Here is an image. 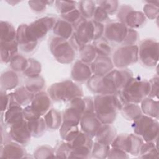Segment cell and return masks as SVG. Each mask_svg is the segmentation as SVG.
<instances>
[{"instance_id":"1","label":"cell","mask_w":159,"mask_h":159,"mask_svg":"<svg viewBox=\"0 0 159 159\" xmlns=\"http://www.w3.org/2000/svg\"><path fill=\"white\" fill-rule=\"evenodd\" d=\"M133 77L128 69L112 70L104 76L93 75L87 81L88 89L97 94H117Z\"/></svg>"},{"instance_id":"2","label":"cell","mask_w":159,"mask_h":159,"mask_svg":"<svg viewBox=\"0 0 159 159\" xmlns=\"http://www.w3.org/2000/svg\"><path fill=\"white\" fill-rule=\"evenodd\" d=\"M94 109L102 124H111L115 120L117 113L120 111L124 102L119 93L98 94L94 99Z\"/></svg>"},{"instance_id":"3","label":"cell","mask_w":159,"mask_h":159,"mask_svg":"<svg viewBox=\"0 0 159 159\" xmlns=\"http://www.w3.org/2000/svg\"><path fill=\"white\" fill-rule=\"evenodd\" d=\"M75 27V30L70 40L73 47L78 50L82 46L101 38L104 34L103 24L94 20L83 18Z\"/></svg>"},{"instance_id":"4","label":"cell","mask_w":159,"mask_h":159,"mask_svg":"<svg viewBox=\"0 0 159 159\" xmlns=\"http://www.w3.org/2000/svg\"><path fill=\"white\" fill-rule=\"evenodd\" d=\"M149 81L139 77H132L119 91V94L125 103L139 104L148 96Z\"/></svg>"},{"instance_id":"5","label":"cell","mask_w":159,"mask_h":159,"mask_svg":"<svg viewBox=\"0 0 159 159\" xmlns=\"http://www.w3.org/2000/svg\"><path fill=\"white\" fill-rule=\"evenodd\" d=\"M51 99L58 102H68L76 97L83 96L81 87L71 80H65L52 84L47 90Z\"/></svg>"},{"instance_id":"6","label":"cell","mask_w":159,"mask_h":159,"mask_svg":"<svg viewBox=\"0 0 159 159\" xmlns=\"http://www.w3.org/2000/svg\"><path fill=\"white\" fill-rule=\"evenodd\" d=\"M132 127L135 134L144 141L155 142L157 140L159 130L157 119L142 114L133 121Z\"/></svg>"},{"instance_id":"7","label":"cell","mask_w":159,"mask_h":159,"mask_svg":"<svg viewBox=\"0 0 159 159\" xmlns=\"http://www.w3.org/2000/svg\"><path fill=\"white\" fill-rule=\"evenodd\" d=\"M49 47L52 54L60 63H70L75 58V48L67 40L54 36L50 39Z\"/></svg>"},{"instance_id":"8","label":"cell","mask_w":159,"mask_h":159,"mask_svg":"<svg viewBox=\"0 0 159 159\" xmlns=\"http://www.w3.org/2000/svg\"><path fill=\"white\" fill-rule=\"evenodd\" d=\"M139 60V47L136 45H122L117 48L112 55L114 66L119 69L135 63Z\"/></svg>"},{"instance_id":"9","label":"cell","mask_w":159,"mask_h":159,"mask_svg":"<svg viewBox=\"0 0 159 159\" xmlns=\"http://www.w3.org/2000/svg\"><path fill=\"white\" fill-rule=\"evenodd\" d=\"M143 140L136 134H121L117 135L112 142V148H118L132 155H139Z\"/></svg>"},{"instance_id":"10","label":"cell","mask_w":159,"mask_h":159,"mask_svg":"<svg viewBox=\"0 0 159 159\" xmlns=\"http://www.w3.org/2000/svg\"><path fill=\"white\" fill-rule=\"evenodd\" d=\"M55 18L46 16L40 18L27 27V34L29 39L33 42H38V40L45 37L49 30L53 29L55 22Z\"/></svg>"},{"instance_id":"11","label":"cell","mask_w":159,"mask_h":159,"mask_svg":"<svg viewBox=\"0 0 159 159\" xmlns=\"http://www.w3.org/2000/svg\"><path fill=\"white\" fill-rule=\"evenodd\" d=\"M139 59L143 65L153 67L158 61V43L153 39L143 40L139 47Z\"/></svg>"},{"instance_id":"12","label":"cell","mask_w":159,"mask_h":159,"mask_svg":"<svg viewBox=\"0 0 159 159\" xmlns=\"http://www.w3.org/2000/svg\"><path fill=\"white\" fill-rule=\"evenodd\" d=\"M117 18L119 22L124 23L130 29L142 26L146 20V17L143 12L135 11L129 5H122L119 8Z\"/></svg>"},{"instance_id":"13","label":"cell","mask_w":159,"mask_h":159,"mask_svg":"<svg viewBox=\"0 0 159 159\" xmlns=\"http://www.w3.org/2000/svg\"><path fill=\"white\" fill-rule=\"evenodd\" d=\"M50 99L48 93L40 91L34 94L30 105L26 106L27 109L34 119L40 117L50 110Z\"/></svg>"},{"instance_id":"14","label":"cell","mask_w":159,"mask_h":159,"mask_svg":"<svg viewBox=\"0 0 159 159\" xmlns=\"http://www.w3.org/2000/svg\"><path fill=\"white\" fill-rule=\"evenodd\" d=\"M129 28L121 22L108 23L104 27V34L105 39L117 43H122L125 39Z\"/></svg>"},{"instance_id":"15","label":"cell","mask_w":159,"mask_h":159,"mask_svg":"<svg viewBox=\"0 0 159 159\" xmlns=\"http://www.w3.org/2000/svg\"><path fill=\"white\" fill-rule=\"evenodd\" d=\"M9 136L12 140L21 145L28 143L32 135L28 127L27 121L24 119L11 125Z\"/></svg>"},{"instance_id":"16","label":"cell","mask_w":159,"mask_h":159,"mask_svg":"<svg viewBox=\"0 0 159 159\" xmlns=\"http://www.w3.org/2000/svg\"><path fill=\"white\" fill-rule=\"evenodd\" d=\"M9 104L7 109L2 115V120L6 125H12L23 119V109L22 106L19 105L14 99L12 93L9 94Z\"/></svg>"},{"instance_id":"17","label":"cell","mask_w":159,"mask_h":159,"mask_svg":"<svg viewBox=\"0 0 159 159\" xmlns=\"http://www.w3.org/2000/svg\"><path fill=\"white\" fill-rule=\"evenodd\" d=\"M80 125L81 131L93 138L96 136L102 125V124L95 112H93L83 114L81 119Z\"/></svg>"},{"instance_id":"18","label":"cell","mask_w":159,"mask_h":159,"mask_svg":"<svg viewBox=\"0 0 159 159\" xmlns=\"http://www.w3.org/2000/svg\"><path fill=\"white\" fill-rule=\"evenodd\" d=\"M71 78L73 81L78 83L88 81L93 75L91 65L81 60H77L71 69Z\"/></svg>"},{"instance_id":"19","label":"cell","mask_w":159,"mask_h":159,"mask_svg":"<svg viewBox=\"0 0 159 159\" xmlns=\"http://www.w3.org/2000/svg\"><path fill=\"white\" fill-rule=\"evenodd\" d=\"M90 65L93 74L101 76L107 74L114 68L112 60L109 56L98 55Z\"/></svg>"},{"instance_id":"20","label":"cell","mask_w":159,"mask_h":159,"mask_svg":"<svg viewBox=\"0 0 159 159\" xmlns=\"http://www.w3.org/2000/svg\"><path fill=\"white\" fill-rule=\"evenodd\" d=\"M0 157L6 158H23L25 157L26 152L22 145L15 142H9L1 145Z\"/></svg>"},{"instance_id":"21","label":"cell","mask_w":159,"mask_h":159,"mask_svg":"<svg viewBox=\"0 0 159 159\" xmlns=\"http://www.w3.org/2000/svg\"><path fill=\"white\" fill-rule=\"evenodd\" d=\"M27 24H24L19 25L16 30V40L20 49L24 52H30L35 48L38 42H33L29 39L27 34Z\"/></svg>"},{"instance_id":"22","label":"cell","mask_w":159,"mask_h":159,"mask_svg":"<svg viewBox=\"0 0 159 159\" xmlns=\"http://www.w3.org/2000/svg\"><path fill=\"white\" fill-rule=\"evenodd\" d=\"M19 45L17 40L6 42H0V53L1 60L2 63H8L18 55Z\"/></svg>"},{"instance_id":"23","label":"cell","mask_w":159,"mask_h":159,"mask_svg":"<svg viewBox=\"0 0 159 159\" xmlns=\"http://www.w3.org/2000/svg\"><path fill=\"white\" fill-rule=\"evenodd\" d=\"M116 134V130L111 124H102L94 137L96 142L110 145L117 136Z\"/></svg>"},{"instance_id":"24","label":"cell","mask_w":159,"mask_h":159,"mask_svg":"<svg viewBox=\"0 0 159 159\" xmlns=\"http://www.w3.org/2000/svg\"><path fill=\"white\" fill-rule=\"evenodd\" d=\"M55 36L68 40L74 33L73 25L63 19L57 20L53 28Z\"/></svg>"},{"instance_id":"25","label":"cell","mask_w":159,"mask_h":159,"mask_svg":"<svg viewBox=\"0 0 159 159\" xmlns=\"http://www.w3.org/2000/svg\"><path fill=\"white\" fill-rule=\"evenodd\" d=\"M141 110L144 115L150 117L158 119V101L147 97L141 101Z\"/></svg>"},{"instance_id":"26","label":"cell","mask_w":159,"mask_h":159,"mask_svg":"<svg viewBox=\"0 0 159 159\" xmlns=\"http://www.w3.org/2000/svg\"><path fill=\"white\" fill-rule=\"evenodd\" d=\"M0 84L1 89L6 91L15 88L19 84V78L15 71L8 70L1 75Z\"/></svg>"},{"instance_id":"27","label":"cell","mask_w":159,"mask_h":159,"mask_svg":"<svg viewBox=\"0 0 159 159\" xmlns=\"http://www.w3.org/2000/svg\"><path fill=\"white\" fill-rule=\"evenodd\" d=\"M47 128L51 130H57L59 129L62 124V117L59 111L56 109H50L44 116Z\"/></svg>"},{"instance_id":"28","label":"cell","mask_w":159,"mask_h":159,"mask_svg":"<svg viewBox=\"0 0 159 159\" xmlns=\"http://www.w3.org/2000/svg\"><path fill=\"white\" fill-rule=\"evenodd\" d=\"M68 143L71 148H89L92 150L93 145L92 137L82 131H80L75 137Z\"/></svg>"},{"instance_id":"29","label":"cell","mask_w":159,"mask_h":159,"mask_svg":"<svg viewBox=\"0 0 159 159\" xmlns=\"http://www.w3.org/2000/svg\"><path fill=\"white\" fill-rule=\"evenodd\" d=\"M14 101L20 106H28L30 104L34 94L30 92L25 86H20L15 89L12 93Z\"/></svg>"},{"instance_id":"30","label":"cell","mask_w":159,"mask_h":159,"mask_svg":"<svg viewBox=\"0 0 159 159\" xmlns=\"http://www.w3.org/2000/svg\"><path fill=\"white\" fill-rule=\"evenodd\" d=\"M17 30L14 26L7 21L0 22V42H11L16 40Z\"/></svg>"},{"instance_id":"31","label":"cell","mask_w":159,"mask_h":159,"mask_svg":"<svg viewBox=\"0 0 159 159\" xmlns=\"http://www.w3.org/2000/svg\"><path fill=\"white\" fill-rule=\"evenodd\" d=\"M78 125L63 122L60 127V134L61 139L67 142H70L79 133Z\"/></svg>"},{"instance_id":"32","label":"cell","mask_w":159,"mask_h":159,"mask_svg":"<svg viewBox=\"0 0 159 159\" xmlns=\"http://www.w3.org/2000/svg\"><path fill=\"white\" fill-rule=\"evenodd\" d=\"M120 111L124 118L128 120L134 121L142 115V111L138 104L125 103Z\"/></svg>"},{"instance_id":"33","label":"cell","mask_w":159,"mask_h":159,"mask_svg":"<svg viewBox=\"0 0 159 159\" xmlns=\"http://www.w3.org/2000/svg\"><path fill=\"white\" fill-rule=\"evenodd\" d=\"M27 124L32 137H35L41 136L47 128L45 120L42 117L27 121Z\"/></svg>"},{"instance_id":"34","label":"cell","mask_w":159,"mask_h":159,"mask_svg":"<svg viewBox=\"0 0 159 159\" xmlns=\"http://www.w3.org/2000/svg\"><path fill=\"white\" fill-rule=\"evenodd\" d=\"M79 55L80 60L88 64H91L97 57L95 48L94 45L91 43L83 45L80 48Z\"/></svg>"},{"instance_id":"35","label":"cell","mask_w":159,"mask_h":159,"mask_svg":"<svg viewBox=\"0 0 159 159\" xmlns=\"http://www.w3.org/2000/svg\"><path fill=\"white\" fill-rule=\"evenodd\" d=\"M139 155L141 158H158V152L155 143L145 142L141 146Z\"/></svg>"},{"instance_id":"36","label":"cell","mask_w":159,"mask_h":159,"mask_svg":"<svg viewBox=\"0 0 159 159\" xmlns=\"http://www.w3.org/2000/svg\"><path fill=\"white\" fill-rule=\"evenodd\" d=\"M96 2L93 1H81L79 2V10L82 17L88 19L93 17L96 9Z\"/></svg>"},{"instance_id":"37","label":"cell","mask_w":159,"mask_h":159,"mask_svg":"<svg viewBox=\"0 0 159 159\" xmlns=\"http://www.w3.org/2000/svg\"><path fill=\"white\" fill-rule=\"evenodd\" d=\"M45 85V81L40 75L34 78H28L25 88L32 94H35L41 91Z\"/></svg>"},{"instance_id":"38","label":"cell","mask_w":159,"mask_h":159,"mask_svg":"<svg viewBox=\"0 0 159 159\" xmlns=\"http://www.w3.org/2000/svg\"><path fill=\"white\" fill-rule=\"evenodd\" d=\"M41 71L42 66L40 63L34 58H29L27 66L23 73L28 78H34L39 76Z\"/></svg>"},{"instance_id":"39","label":"cell","mask_w":159,"mask_h":159,"mask_svg":"<svg viewBox=\"0 0 159 159\" xmlns=\"http://www.w3.org/2000/svg\"><path fill=\"white\" fill-rule=\"evenodd\" d=\"M95 48L97 54L101 56H109L111 53L112 48L110 46L108 40L105 38H99L95 41L93 44Z\"/></svg>"},{"instance_id":"40","label":"cell","mask_w":159,"mask_h":159,"mask_svg":"<svg viewBox=\"0 0 159 159\" xmlns=\"http://www.w3.org/2000/svg\"><path fill=\"white\" fill-rule=\"evenodd\" d=\"M110 148V145L101 143L96 141L94 143H93L91 155L93 157L96 158H107Z\"/></svg>"},{"instance_id":"41","label":"cell","mask_w":159,"mask_h":159,"mask_svg":"<svg viewBox=\"0 0 159 159\" xmlns=\"http://www.w3.org/2000/svg\"><path fill=\"white\" fill-rule=\"evenodd\" d=\"M146 4L143 7V14L145 17H147L150 19H154L158 17L159 13L158 1L150 2L147 1Z\"/></svg>"},{"instance_id":"42","label":"cell","mask_w":159,"mask_h":159,"mask_svg":"<svg viewBox=\"0 0 159 159\" xmlns=\"http://www.w3.org/2000/svg\"><path fill=\"white\" fill-rule=\"evenodd\" d=\"M10 67L14 71H24L28 64V59H26L23 56L16 55L9 63Z\"/></svg>"},{"instance_id":"43","label":"cell","mask_w":159,"mask_h":159,"mask_svg":"<svg viewBox=\"0 0 159 159\" xmlns=\"http://www.w3.org/2000/svg\"><path fill=\"white\" fill-rule=\"evenodd\" d=\"M56 9L60 15L66 14L76 7V1H55Z\"/></svg>"},{"instance_id":"44","label":"cell","mask_w":159,"mask_h":159,"mask_svg":"<svg viewBox=\"0 0 159 159\" xmlns=\"http://www.w3.org/2000/svg\"><path fill=\"white\" fill-rule=\"evenodd\" d=\"M61 17L63 20L70 23L73 26H75L83 18L78 8L61 15Z\"/></svg>"},{"instance_id":"45","label":"cell","mask_w":159,"mask_h":159,"mask_svg":"<svg viewBox=\"0 0 159 159\" xmlns=\"http://www.w3.org/2000/svg\"><path fill=\"white\" fill-rule=\"evenodd\" d=\"M34 157L36 158H46L55 157L53 149L48 145L39 147L34 152Z\"/></svg>"},{"instance_id":"46","label":"cell","mask_w":159,"mask_h":159,"mask_svg":"<svg viewBox=\"0 0 159 159\" xmlns=\"http://www.w3.org/2000/svg\"><path fill=\"white\" fill-rule=\"evenodd\" d=\"M96 3H98V6L104 9L109 15L114 14L119 8V2L117 1H99Z\"/></svg>"},{"instance_id":"47","label":"cell","mask_w":159,"mask_h":159,"mask_svg":"<svg viewBox=\"0 0 159 159\" xmlns=\"http://www.w3.org/2000/svg\"><path fill=\"white\" fill-rule=\"evenodd\" d=\"M71 151V147L70 144L67 142H61L56 151H55V155L57 157L60 158H68L69 155Z\"/></svg>"},{"instance_id":"48","label":"cell","mask_w":159,"mask_h":159,"mask_svg":"<svg viewBox=\"0 0 159 159\" xmlns=\"http://www.w3.org/2000/svg\"><path fill=\"white\" fill-rule=\"evenodd\" d=\"M139 35L138 32L134 29L129 28L127 34L121 43L122 45H135L136 42L138 41Z\"/></svg>"},{"instance_id":"49","label":"cell","mask_w":159,"mask_h":159,"mask_svg":"<svg viewBox=\"0 0 159 159\" xmlns=\"http://www.w3.org/2000/svg\"><path fill=\"white\" fill-rule=\"evenodd\" d=\"M55 1H29L28 4L31 9L35 12H40L43 11L48 3H53Z\"/></svg>"},{"instance_id":"50","label":"cell","mask_w":159,"mask_h":159,"mask_svg":"<svg viewBox=\"0 0 159 159\" xmlns=\"http://www.w3.org/2000/svg\"><path fill=\"white\" fill-rule=\"evenodd\" d=\"M94 20L102 23L104 22H106L109 19V14L107 13V12L103 9L100 6H98L96 7L94 15H93Z\"/></svg>"},{"instance_id":"51","label":"cell","mask_w":159,"mask_h":159,"mask_svg":"<svg viewBox=\"0 0 159 159\" xmlns=\"http://www.w3.org/2000/svg\"><path fill=\"white\" fill-rule=\"evenodd\" d=\"M149 81L150 84V90L149 93L147 97L151 98H157L158 99V77L156 76L151 79Z\"/></svg>"},{"instance_id":"52","label":"cell","mask_w":159,"mask_h":159,"mask_svg":"<svg viewBox=\"0 0 159 159\" xmlns=\"http://www.w3.org/2000/svg\"><path fill=\"white\" fill-rule=\"evenodd\" d=\"M109 158H128L127 153L125 152L124 151L118 149V148H110V150L109 152L107 157Z\"/></svg>"},{"instance_id":"53","label":"cell","mask_w":159,"mask_h":159,"mask_svg":"<svg viewBox=\"0 0 159 159\" xmlns=\"http://www.w3.org/2000/svg\"><path fill=\"white\" fill-rule=\"evenodd\" d=\"M10 101L9 94H7L6 91L1 89V111L2 112H4L6 111L9 106Z\"/></svg>"}]
</instances>
